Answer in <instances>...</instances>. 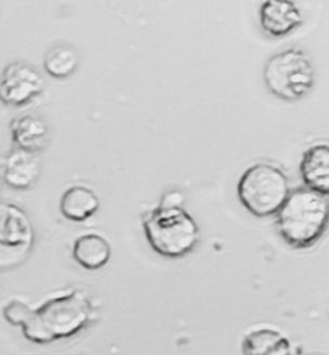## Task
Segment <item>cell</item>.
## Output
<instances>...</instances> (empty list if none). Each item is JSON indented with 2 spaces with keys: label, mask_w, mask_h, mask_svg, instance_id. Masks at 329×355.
<instances>
[{
  "label": "cell",
  "mask_w": 329,
  "mask_h": 355,
  "mask_svg": "<svg viewBox=\"0 0 329 355\" xmlns=\"http://www.w3.org/2000/svg\"><path fill=\"white\" fill-rule=\"evenodd\" d=\"M94 315V304L86 291L74 289L32 309L20 300L3 308L8 323L22 327L26 340L38 345L66 339L80 333Z\"/></svg>",
  "instance_id": "1"
},
{
  "label": "cell",
  "mask_w": 329,
  "mask_h": 355,
  "mask_svg": "<svg viewBox=\"0 0 329 355\" xmlns=\"http://www.w3.org/2000/svg\"><path fill=\"white\" fill-rule=\"evenodd\" d=\"M328 225V198L307 187L292 190L276 214L277 232L294 250L314 246Z\"/></svg>",
  "instance_id": "2"
},
{
  "label": "cell",
  "mask_w": 329,
  "mask_h": 355,
  "mask_svg": "<svg viewBox=\"0 0 329 355\" xmlns=\"http://www.w3.org/2000/svg\"><path fill=\"white\" fill-rule=\"evenodd\" d=\"M142 225L154 252L172 259L190 254L201 237L197 223L184 207L154 208L142 216Z\"/></svg>",
  "instance_id": "3"
},
{
  "label": "cell",
  "mask_w": 329,
  "mask_h": 355,
  "mask_svg": "<svg viewBox=\"0 0 329 355\" xmlns=\"http://www.w3.org/2000/svg\"><path fill=\"white\" fill-rule=\"evenodd\" d=\"M290 192L284 171L269 163H258L248 168L238 184L242 205L258 218L276 215Z\"/></svg>",
  "instance_id": "4"
},
{
  "label": "cell",
  "mask_w": 329,
  "mask_h": 355,
  "mask_svg": "<svg viewBox=\"0 0 329 355\" xmlns=\"http://www.w3.org/2000/svg\"><path fill=\"white\" fill-rule=\"evenodd\" d=\"M263 78L273 96L284 101H299L314 86V65L303 50L286 49L267 60Z\"/></svg>",
  "instance_id": "5"
},
{
  "label": "cell",
  "mask_w": 329,
  "mask_h": 355,
  "mask_svg": "<svg viewBox=\"0 0 329 355\" xmlns=\"http://www.w3.org/2000/svg\"><path fill=\"white\" fill-rule=\"evenodd\" d=\"M1 266L12 268L26 258L35 241L34 227L26 212L9 202L1 205Z\"/></svg>",
  "instance_id": "6"
},
{
  "label": "cell",
  "mask_w": 329,
  "mask_h": 355,
  "mask_svg": "<svg viewBox=\"0 0 329 355\" xmlns=\"http://www.w3.org/2000/svg\"><path fill=\"white\" fill-rule=\"evenodd\" d=\"M45 90V82L33 65L11 62L5 67L0 84V96L6 104L22 106Z\"/></svg>",
  "instance_id": "7"
},
{
  "label": "cell",
  "mask_w": 329,
  "mask_h": 355,
  "mask_svg": "<svg viewBox=\"0 0 329 355\" xmlns=\"http://www.w3.org/2000/svg\"><path fill=\"white\" fill-rule=\"evenodd\" d=\"M303 23V15L296 3L287 0H271L260 8V24L272 37L287 36Z\"/></svg>",
  "instance_id": "8"
},
{
  "label": "cell",
  "mask_w": 329,
  "mask_h": 355,
  "mask_svg": "<svg viewBox=\"0 0 329 355\" xmlns=\"http://www.w3.org/2000/svg\"><path fill=\"white\" fill-rule=\"evenodd\" d=\"M40 169L42 166L36 153L15 148L6 157L3 180L15 190H28L37 181Z\"/></svg>",
  "instance_id": "9"
},
{
  "label": "cell",
  "mask_w": 329,
  "mask_h": 355,
  "mask_svg": "<svg viewBox=\"0 0 329 355\" xmlns=\"http://www.w3.org/2000/svg\"><path fill=\"white\" fill-rule=\"evenodd\" d=\"M300 175L310 190L329 195V144L310 146L302 155Z\"/></svg>",
  "instance_id": "10"
},
{
  "label": "cell",
  "mask_w": 329,
  "mask_h": 355,
  "mask_svg": "<svg viewBox=\"0 0 329 355\" xmlns=\"http://www.w3.org/2000/svg\"><path fill=\"white\" fill-rule=\"evenodd\" d=\"M10 129L15 148L38 153L49 142L50 132L47 123L33 114L15 117L11 121Z\"/></svg>",
  "instance_id": "11"
},
{
  "label": "cell",
  "mask_w": 329,
  "mask_h": 355,
  "mask_svg": "<svg viewBox=\"0 0 329 355\" xmlns=\"http://www.w3.org/2000/svg\"><path fill=\"white\" fill-rule=\"evenodd\" d=\"M111 245L101 235L88 233L74 242L73 258L84 269L97 271L107 266L111 258Z\"/></svg>",
  "instance_id": "12"
},
{
  "label": "cell",
  "mask_w": 329,
  "mask_h": 355,
  "mask_svg": "<svg viewBox=\"0 0 329 355\" xmlns=\"http://www.w3.org/2000/svg\"><path fill=\"white\" fill-rule=\"evenodd\" d=\"M98 195L80 185L67 189L61 198L60 210L67 220L82 222L91 218L99 210Z\"/></svg>",
  "instance_id": "13"
},
{
  "label": "cell",
  "mask_w": 329,
  "mask_h": 355,
  "mask_svg": "<svg viewBox=\"0 0 329 355\" xmlns=\"http://www.w3.org/2000/svg\"><path fill=\"white\" fill-rule=\"evenodd\" d=\"M242 355H292V345L280 331L261 328L244 337Z\"/></svg>",
  "instance_id": "14"
},
{
  "label": "cell",
  "mask_w": 329,
  "mask_h": 355,
  "mask_svg": "<svg viewBox=\"0 0 329 355\" xmlns=\"http://www.w3.org/2000/svg\"><path fill=\"white\" fill-rule=\"evenodd\" d=\"M78 65V57L72 47L57 44L50 48L44 59L46 72L55 78H66L75 72Z\"/></svg>",
  "instance_id": "15"
},
{
  "label": "cell",
  "mask_w": 329,
  "mask_h": 355,
  "mask_svg": "<svg viewBox=\"0 0 329 355\" xmlns=\"http://www.w3.org/2000/svg\"><path fill=\"white\" fill-rule=\"evenodd\" d=\"M184 196L179 191H169L163 194L159 206L161 207H182Z\"/></svg>",
  "instance_id": "16"
}]
</instances>
